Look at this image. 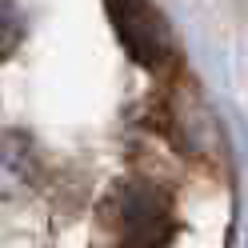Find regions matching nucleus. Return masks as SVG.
Returning a JSON list of instances; mask_svg holds the SVG:
<instances>
[{"instance_id":"2","label":"nucleus","mask_w":248,"mask_h":248,"mask_svg":"<svg viewBox=\"0 0 248 248\" xmlns=\"http://www.w3.org/2000/svg\"><path fill=\"white\" fill-rule=\"evenodd\" d=\"M120 248H168L172 204L164 188L148 180H128L120 192Z\"/></svg>"},{"instance_id":"1","label":"nucleus","mask_w":248,"mask_h":248,"mask_svg":"<svg viewBox=\"0 0 248 248\" xmlns=\"http://www.w3.org/2000/svg\"><path fill=\"white\" fill-rule=\"evenodd\" d=\"M104 12L136 64L164 68L172 60V28L152 0H104Z\"/></svg>"},{"instance_id":"3","label":"nucleus","mask_w":248,"mask_h":248,"mask_svg":"<svg viewBox=\"0 0 248 248\" xmlns=\"http://www.w3.org/2000/svg\"><path fill=\"white\" fill-rule=\"evenodd\" d=\"M24 36V16L16 8V0H0V56H8Z\"/></svg>"}]
</instances>
